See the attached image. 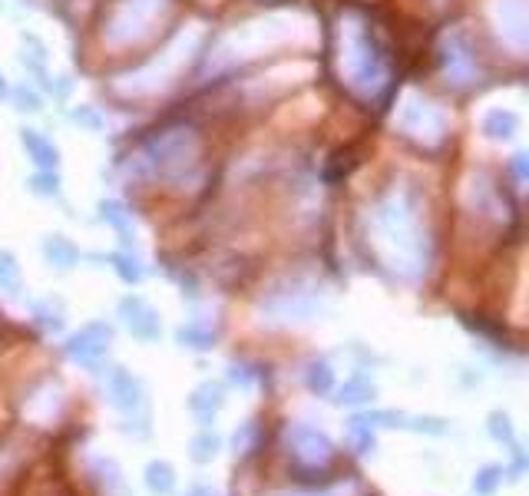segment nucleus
<instances>
[{"mask_svg":"<svg viewBox=\"0 0 529 496\" xmlns=\"http://www.w3.org/2000/svg\"><path fill=\"white\" fill-rule=\"evenodd\" d=\"M371 235L384 262L397 275L417 278L427 268V235L420 225L417 199L407 189H391L377 199L371 212Z\"/></svg>","mask_w":529,"mask_h":496,"instance_id":"nucleus-1","label":"nucleus"},{"mask_svg":"<svg viewBox=\"0 0 529 496\" xmlns=\"http://www.w3.org/2000/svg\"><path fill=\"white\" fill-rule=\"evenodd\" d=\"M341 70L361 96H374L387 83V60L361 20H348L341 30Z\"/></svg>","mask_w":529,"mask_h":496,"instance_id":"nucleus-2","label":"nucleus"},{"mask_svg":"<svg viewBox=\"0 0 529 496\" xmlns=\"http://www.w3.org/2000/svg\"><path fill=\"white\" fill-rule=\"evenodd\" d=\"M143 163L169 182H189L199 169V136L186 126H172L146 139Z\"/></svg>","mask_w":529,"mask_h":496,"instance_id":"nucleus-3","label":"nucleus"},{"mask_svg":"<svg viewBox=\"0 0 529 496\" xmlns=\"http://www.w3.org/2000/svg\"><path fill=\"white\" fill-rule=\"evenodd\" d=\"M397 126H401L407 136L420 139V143H440L447 129V116L440 113V106L430 103L427 96L410 93L401 106V113H397Z\"/></svg>","mask_w":529,"mask_h":496,"instance_id":"nucleus-4","label":"nucleus"},{"mask_svg":"<svg viewBox=\"0 0 529 496\" xmlns=\"http://www.w3.org/2000/svg\"><path fill=\"white\" fill-rule=\"evenodd\" d=\"M440 67H444V73L457 86H467L477 80L480 60H477V47H473L467 30H450V34L440 40Z\"/></svg>","mask_w":529,"mask_h":496,"instance_id":"nucleus-5","label":"nucleus"},{"mask_svg":"<svg viewBox=\"0 0 529 496\" xmlns=\"http://www.w3.org/2000/svg\"><path fill=\"white\" fill-rule=\"evenodd\" d=\"M110 344H113V328L106 321H90L77 334H70L63 351H67L70 361L83 364V368H100L106 354H110Z\"/></svg>","mask_w":529,"mask_h":496,"instance_id":"nucleus-6","label":"nucleus"},{"mask_svg":"<svg viewBox=\"0 0 529 496\" xmlns=\"http://www.w3.org/2000/svg\"><path fill=\"white\" fill-rule=\"evenodd\" d=\"M169 4V0H123L116 7V14L110 20V40H133L139 34H146L153 17Z\"/></svg>","mask_w":529,"mask_h":496,"instance_id":"nucleus-7","label":"nucleus"},{"mask_svg":"<svg viewBox=\"0 0 529 496\" xmlns=\"http://www.w3.org/2000/svg\"><path fill=\"white\" fill-rule=\"evenodd\" d=\"M493 27L516 53L526 50V37H529V17H526V0H493L490 7Z\"/></svg>","mask_w":529,"mask_h":496,"instance_id":"nucleus-8","label":"nucleus"},{"mask_svg":"<svg viewBox=\"0 0 529 496\" xmlns=\"http://www.w3.org/2000/svg\"><path fill=\"white\" fill-rule=\"evenodd\" d=\"M103 391H106V401H110L116 411H123V414H136V411H143V407H146L143 381H139L133 371L120 368V364L106 371Z\"/></svg>","mask_w":529,"mask_h":496,"instance_id":"nucleus-9","label":"nucleus"},{"mask_svg":"<svg viewBox=\"0 0 529 496\" xmlns=\"http://www.w3.org/2000/svg\"><path fill=\"white\" fill-rule=\"evenodd\" d=\"M288 447L301 467H325V463L334 457V444L328 440V434L308 427V424H295L288 430Z\"/></svg>","mask_w":529,"mask_h":496,"instance_id":"nucleus-10","label":"nucleus"},{"mask_svg":"<svg viewBox=\"0 0 529 496\" xmlns=\"http://www.w3.org/2000/svg\"><path fill=\"white\" fill-rule=\"evenodd\" d=\"M120 318L123 325L129 328L136 341H159V334H163V321H159V311L149 305L143 295H126L120 301Z\"/></svg>","mask_w":529,"mask_h":496,"instance_id":"nucleus-11","label":"nucleus"},{"mask_svg":"<svg viewBox=\"0 0 529 496\" xmlns=\"http://www.w3.org/2000/svg\"><path fill=\"white\" fill-rule=\"evenodd\" d=\"M20 146H24L27 159L37 169H60V146L47 133H40L34 126H24L20 129Z\"/></svg>","mask_w":529,"mask_h":496,"instance_id":"nucleus-12","label":"nucleus"},{"mask_svg":"<svg viewBox=\"0 0 529 496\" xmlns=\"http://www.w3.org/2000/svg\"><path fill=\"white\" fill-rule=\"evenodd\" d=\"M100 219L110 225V229L120 235V242L126 245V248H133V242H136V222H133V212H129V206L126 202H120V199H100Z\"/></svg>","mask_w":529,"mask_h":496,"instance_id":"nucleus-13","label":"nucleus"},{"mask_svg":"<svg viewBox=\"0 0 529 496\" xmlns=\"http://www.w3.org/2000/svg\"><path fill=\"white\" fill-rule=\"evenodd\" d=\"M222 407H225V391H222V384H215V381H202L189 397V411L196 414L202 424H212Z\"/></svg>","mask_w":529,"mask_h":496,"instance_id":"nucleus-14","label":"nucleus"},{"mask_svg":"<svg viewBox=\"0 0 529 496\" xmlns=\"http://www.w3.org/2000/svg\"><path fill=\"white\" fill-rule=\"evenodd\" d=\"M520 113H513V110H503V106H496V110H490L487 116H483V136L493 139V143H506V139H513L516 133H520Z\"/></svg>","mask_w":529,"mask_h":496,"instance_id":"nucleus-15","label":"nucleus"},{"mask_svg":"<svg viewBox=\"0 0 529 496\" xmlns=\"http://www.w3.org/2000/svg\"><path fill=\"white\" fill-rule=\"evenodd\" d=\"M43 258H47L50 268H60V272H67V268H73L80 262V248L73 245L67 235H47L40 245Z\"/></svg>","mask_w":529,"mask_h":496,"instance_id":"nucleus-16","label":"nucleus"},{"mask_svg":"<svg viewBox=\"0 0 529 496\" xmlns=\"http://www.w3.org/2000/svg\"><path fill=\"white\" fill-rule=\"evenodd\" d=\"M374 394H377V387H374L371 377H367V374H354V377H348V381L338 387V397H334V401L348 404V407H361L367 401H374Z\"/></svg>","mask_w":529,"mask_h":496,"instance_id":"nucleus-17","label":"nucleus"},{"mask_svg":"<svg viewBox=\"0 0 529 496\" xmlns=\"http://www.w3.org/2000/svg\"><path fill=\"white\" fill-rule=\"evenodd\" d=\"M24 53H20V63L34 80H47V43L37 34H24Z\"/></svg>","mask_w":529,"mask_h":496,"instance_id":"nucleus-18","label":"nucleus"},{"mask_svg":"<svg viewBox=\"0 0 529 496\" xmlns=\"http://www.w3.org/2000/svg\"><path fill=\"white\" fill-rule=\"evenodd\" d=\"M176 341L189 351H212L215 341H219V331L209 325H199V321H189V325L176 328Z\"/></svg>","mask_w":529,"mask_h":496,"instance_id":"nucleus-19","label":"nucleus"},{"mask_svg":"<svg viewBox=\"0 0 529 496\" xmlns=\"http://www.w3.org/2000/svg\"><path fill=\"white\" fill-rule=\"evenodd\" d=\"M146 487L156 496H169L176 490V470L169 460H149L146 463Z\"/></svg>","mask_w":529,"mask_h":496,"instance_id":"nucleus-20","label":"nucleus"},{"mask_svg":"<svg viewBox=\"0 0 529 496\" xmlns=\"http://www.w3.org/2000/svg\"><path fill=\"white\" fill-rule=\"evenodd\" d=\"M106 262H110V268L116 272V278H120V282H126V285H139L146 278V268L139 265V258L129 252H113V255H106Z\"/></svg>","mask_w":529,"mask_h":496,"instance_id":"nucleus-21","label":"nucleus"},{"mask_svg":"<svg viewBox=\"0 0 529 496\" xmlns=\"http://www.w3.org/2000/svg\"><path fill=\"white\" fill-rule=\"evenodd\" d=\"M27 189L40 199H60V192H63L60 169H37L34 176L27 179Z\"/></svg>","mask_w":529,"mask_h":496,"instance_id":"nucleus-22","label":"nucleus"},{"mask_svg":"<svg viewBox=\"0 0 529 496\" xmlns=\"http://www.w3.org/2000/svg\"><path fill=\"white\" fill-rule=\"evenodd\" d=\"M222 450V437L215 430H199L196 437L189 440V457L196 463H212Z\"/></svg>","mask_w":529,"mask_h":496,"instance_id":"nucleus-23","label":"nucleus"},{"mask_svg":"<svg viewBox=\"0 0 529 496\" xmlns=\"http://www.w3.org/2000/svg\"><path fill=\"white\" fill-rule=\"evenodd\" d=\"M305 384H308L311 394L328 397L334 391V371H331V364L328 361H311L308 371H305Z\"/></svg>","mask_w":529,"mask_h":496,"instance_id":"nucleus-24","label":"nucleus"},{"mask_svg":"<svg viewBox=\"0 0 529 496\" xmlns=\"http://www.w3.org/2000/svg\"><path fill=\"white\" fill-rule=\"evenodd\" d=\"M348 437H351V447L358 450L361 457L374 454V447H377L374 430H371V424H364L361 417H351V420H348Z\"/></svg>","mask_w":529,"mask_h":496,"instance_id":"nucleus-25","label":"nucleus"},{"mask_svg":"<svg viewBox=\"0 0 529 496\" xmlns=\"http://www.w3.org/2000/svg\"><path fill=\"white\" fill-rule=\"evenodd\" d=\"M7 100H14V106H17L20 113H40V110H43V96H40V90H37L34 83H20V86H14Z\"/></svg>","mask_w":529,"mask_h":496,"instance_id":"nucleus-26","label":"nucleus"},{"mask_svg":"<svg viewBox=\"0 0 529 496\" xmlns=\"http://www.w3.org/2000/svg\"><path fill=\"white\" fill-rule=\"evenodd\" d=\"M0 291H7V295H17L20 291V265H17V255L14 252H0Z\"/></svg>","mask_w":529,"mask_h":496,"instance_id":"nucleus-27","label":"nucleus"},{"mask_svg":"<svg viewBox=\"0 0 529 496\" xmlns=\"http://www.w3.org/2000/svg\"><path fill=\"white\" fill-rule=\"evenodd\" d=\"M34 318H37V325L43 331H50V334L63 331V305H60V301H57V305H53V298L40 301V305H34Z\"/></svg>","mask_w":529,"mask_h":496,"instance_id":"nucleus-28","label":"nucleus"},{"mask_svg":"<svg viewBox=\"0 0 529 496\" xmlns=\"http://www.w3.org/2000/svg\"><path fill=\"white\" fill-rule=\"evenodd\" d=\"M503 483V467H496V463H487V467L477 470V477H473V490L480 496H490L496 493V487Z\"/></svg>","mask_w":529,"mask_h":496,"instance_id":"nucleus-29","label":"nucleus"},{"mask_svg":"<svg viewBox=\"0 0 529 496\" xmlns=\"http://www.w3.org/2000/svg\"><path fill=\"white\" fill-rule=\"evenodd\" d=\"M404 430H414V434H430V437H444L447 434V420L440 417H407Z\"/></svg>","mask_w":529,"mask_h":496,"instance_id":"nucleus-30","label":"nucleus"},{"mask_svg":"<svg viewBox=\"0 0 529 496\" xmlns=\"http://www.w3.org/2000/svg\"><path fill=\"white\" fill-rule=\"evenodd\" d=\"M490 434H493V440H500V444H513V440H516V430H513L510 414L493 411V414H490Z\"/></svg>","mask_w":529,"mask_h":496,"instance_id":"nucleus-31","label":"nucleus"},{"mask_svg":"<svg viewBox=\"0 0 529 496\" xmlns=\"http://www.w3.org/2000/svg\"><path fill=\"white\" fill-rule=\"evenodd\" d=\"M73 120H77L80 126H86V129H103V116L93 110V106H77V110H73Z\"/></svg>","mask_w":529,"mask_h":496,"instance_id":"nucleus-32","label":"nucleus"},{"mask_svg":"<svg viewBox=\"0 0 529 496\" xmlns=\"http://www.w3.org/2000/svg\"><path fill=\"white\" fill-rule=\"evenodd\" d=\"M255 377L258 374L252 371V364H232V368H229V381L239 384V387H252Z\"/></svg>","mask_w":529,"mask_h":496,"instance_id":"nucleus-33","label":"nucleus"},{"mask_svg":"<svg viewBox=\"0 0 529 496\" xmlns=\"http://www.w3.org/2000/svg\"><path fill=\"white\" fill-rule=\"evenodd\" d=\"M186 496H219V490L209 487V483H196V487H189Z\"/></svg>","mask_w":529,"mask_h":496,"instance_id":"nucleus-34","label":"nucleus"},{"mask_svg":"<svg viewBox=\"0 0 529 496\" xmlns=\"http://www.w3.org/2000/svg\"><path fill=\"white\" fill-rule=\"evenodd\" d=\"M513 169H516V176H520V179L526 176V153H516L513 156Z\"/></svg>","mask_w":529,"mask_h":496,"instance_id":"nucleus-35","label":"nucleus"},{"mask_svg":"<svg viewBox=\"0 0 529 496\" xmlns=\"http://www.w3.org/2000/svg\"><path fill=\"white\" fill-rule=\"evenodd\" d=\"M7 96H10V83L4 73H0V100H7Z\"/></svg>","mask_w":529,"mask_h":496,"instance_id":"nucleus-36","label":"nucleus"}]
</instances>
